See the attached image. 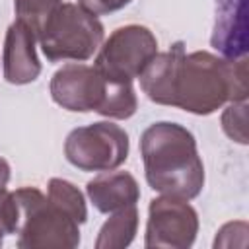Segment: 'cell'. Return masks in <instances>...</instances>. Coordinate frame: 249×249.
<instances>
[{
  "mask_svg": "<svg viewBox=\"0 0 249 249\" xmlns=\"http://www.w3.org/2000/svg\"><path fill=\"white\" fill-rule=\"evenodd\" d=\"M140 88L150 101L193 115H212L230 101H247V54L224 58L208 51H185L177 41L142 70Z\"/></svg>",
  "mask_w": 249,
  "mask_h": 249,
  "instance_id": "6da1fadb",
  "label": "cell"
},
{
  "mask_svg": "<svg viewBox=\"0 0 249 249\" xmlns=\"http://www.w3.org/2000/svg\"><path fill=\"white\" fill-rule=\"evenodd\" d=\"M140 154L148 185L165 196L191 200L204 187V163L196 140L179 123L160 121L140 136Z\"/></svg>",
  "mask_w": 249,
  "mask_h": 249,
  "instance_id": "7a4b0ae2",
  "label": "cell"
},
{
  "mask_svg": "<svg viewBox=\"0 0 249 249\" xmlns=\"http://www.w3.org/2000/svg\"><path fill=\"white\" fill-rule=\"evenodd\" d=\"M51 97L56 105L74 113H99L107 119H130L138 99L132 82L105 78L95 66L70 62L51 78Z\"/></svg>",
  "mask_w": 249,
  "mask_h": 249,
  "instance_id": "3957f363",
  "label": "cell"
},
{
  "mask_svg": "<svg viewBox=\"0 0 249 249\" xmlns=\"http://www.w3.org/2000/svg\"><path fill=\"white\" fill-rule=\"evenodd\" d=\"M103 23L80 4L62 2L41 25L37 43L49 62L91 58L103 43Z\"/></svg>",
  "mask_w": 249,
  "mask_h": 249,
  "instance_id": "277c9868",
  "label": "cell"
},
{
  "mask_svg": "<svg viewBox=\"0 0 249 249\" xmlns=\"http://www.w3.org/2000/svg\"><path fill=\"white\" fill-rule=\"evenodd\" d=\"M19 210L18 222V247H78L80 224L64 210L49 200L35 187H21L14 191Z\"/></svg>",
  "mask_w": 249,
  "mask_h": 249,
  "instance_id": "5b68a950",
  "label": "cell"
},
{
  "mask_svg": "<svg viewBox=\"0 0 249 249\" xmlns=\"http://www.w3.org/2000/svg\"><path fill=\"white\" fill-rule=\"evenodd\" d=\"M128 134L111 121L74 128L64 142L66 160L80 171H111L128 158Z\"/></svg>",
  "mask_w": 249,
  "mask_h": 249,
  "instance_id": "8992f818",
  "label": "cell"
},
{
  "mask_svg": "<svg viewBox=\"0 0 249 249\" xmlns=\"http://www.w3.org/2000/svg\"><path fill=\"white\" fill-rule=\"evenodd\" d=\"M158 54L156 35L138 23L117 27L95 54V68L109 80L132 82Z\"/></svg>",
  "mask_w": 249,
  "mask_h": 249,
  "instance_id": "52a82bcc",
  "label": "cell"
},
{
  "mask_svg": "<svg viewBox=\"0 0 249 249\" xmlns=\"http://www.w3.org/2000/svg\"><path fill=\"white\" fill-rule=\"evenodd\" d=\"M198 233V214L189 200L158 196L150 200L146 222V247L187 249Z\"/></svg>",
  "mask_w": 249,
  "mask_h": 249,
  "instance_id": "ba28073f",
  "label": "cell"
},
{
  "mask_svg": "<svg viewBox=\"0 0 249 249\" xmlns=\"http://www.w3.org/2000/svg\"><path fill=\"white\" fill-rule=\"evenodd\" d=\"M35 43H37L35 31L23 21L16 19L8 27L4 39V54H2L6 82L14 86H25L39 78L41 62L37 56Z\"/></svg>",
  "mask_w": 249,
  "mask_h": 249,
  "instance_id": "9c48e42d",
  "label": "cell"
},
{
  "mask_svg": "<svg viewBox=\"0 0 249 249\" xmlns=\"http://www.w3.org/2000/svg\"><path fill=\"white\" fill-rule=\"evenodd\" d=\"M216 21L210 43L224 58L247 54V2L245 0H214Z\"/></svg>",
  "mask_w": 249,
  "mask_h": 249,
  "instance_id": "30bf717a",
  "label": "cell"
},
{
  "mask_svg": "<svg viewBox=\"0 0 249 249\" xmlns=\"http://www.w3.org/2000/svg\"><path fill=\"white\" fill-rule=\"evenodd\" d=\"M86 193L95 210L103 214L134 206L140 200V187L128 171H103L86 185Z\"/></svg>",
  "mask_w": 249,
  "mask_h": 249,
  "instance_id": "8fae6325",
  "label": "cell"
},
{
  "mask_svg": "<svg viewBox=\"0 0 249 249\" xmlns=\"http://www.w3.org/2000/svg\"><path fill=\"white\" fill-rule=\"evenodd\" d=\"M136 230H138L136 204L111 212V216L103 222L97 233L95 249H124L132 243Z\"/></svg>",
  "mask_w": 249,
  "mask_h": 249,
  "instance_id": "7c38bea8",
  "label": "cell"
},
{
  "mask_svg": "<svg viewBox=\"0 0 249 249\" xmlns=\"http://www.w3.org/2000/svg\"><path fill=\"white\" fill-rule=\"evenodd\" d=\"M47 196L53 204H56L60 210H64L70 218H74L78 224H84L88 220V208H86V198L82 195V191L66 181V179H58L53 177L47 185Z\"/></svg>",
  "mask_w": 249,
  "mask_h": 249,
  "instance_id": "4fadbf2b",
  "label": "cell"
},
{
  "mask_svg": "<svg viewBox=\"0 0 249 249\" xmlns=\"http://www.w3.org/2000/svg\"><path fill=\"white\" fill-rule=\"evenodd\" d=\"M62 4V0H14V10L19 21L29 25L35 35L39 33L45 19Z\"/></svg>",
  "mask_w": 249,
  "mask_h": 249,
  "instance_id": "5bb4252c",
  "label": "cell"
},
{
  "mask_svg": "<svg viewBox=\"0 0 249 249\" xmlns=\"http://www.w3.org/2000/svg\"><path fill=\"white\" fill-rule=\"evenodd\" d=\"M224 132L237 144H247V101H230L222 113Z\"/></svg>",
  "mask_w": 249,
  "mask_h": 249,
  "instance_id": "9a60e30c",
  "label": "cell"
},
{
  "mask_svg": "<svg viewBox=\"0 0 249 249\" xmlns=\"http://www.w3.org/2000/svg\"><path fill=\"white\" fill-rule=\"evenodd\" d=\"M249 226L245 220H235L224 224L214 237V247H245Z\"/></svg>",
  "mask_w": 249,
  "mask_h": 249,
  "instance_id": "2e32d148",
  "label": "cell"
},
{
  "mask_svg": "<svg viewBox=\"0 0 249 249\" xmlns=\"http://www.w3.org/2000/svg\"><path fill=\"white\" fill-rule=\"evenodd\" d=\"M19 222V210L16 195L8 189H0V231L4 235H16Z\"/></svg>",
  "mask_w": 249,
  "mask_h": 249,
  "instance_id": "e0dca14e",
  "label": "cell"
},
{
  "mask_svg": "<svg viewBox=\"0 0 249 249\" xmlns=\"http://www.w3.org/2000/svg\"><path fill=\"white\" fill-rule=\"evenodd\" d=\"M132 0H78V4L91 12L93 16H105V14H113L123 10L124 6H128Z\"/></svg>",
  "mask_w": 249,
  "mask_h": 249,
  "instance_id": "ac0fdd59",
  "label": "cell"
},
{
  "mask_svg": "<svg viewBox=\"0 0 249 249\" xmlns=\"http://www.w3.org/2000/svg\"><path fill=\"white\" fill-rule=\"evenodd\" d=\"M8 181H10V163L4 158H0V189H6Z\"/></svg>",
  "mask_w": 249,
  "mask_h": 249,
  "instance_id": "d6986e66",
  "label": "cell"
},
{
  "mask_svg": "<svg viewBox=\"0 0 249 249\" xmlns=\"http://www.w3.org/2000/svg\"><path fill=\"white\" fill-rule=\"evenodd\" d=\"M2 239H4V233L0 231V245H2Z\"/></svg>",
  "mask_w": 249,
  "mask_h": 249,
  "instance_id": "ffe728a7",
  "label": "cell"
}]
</instances>
